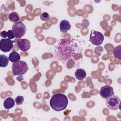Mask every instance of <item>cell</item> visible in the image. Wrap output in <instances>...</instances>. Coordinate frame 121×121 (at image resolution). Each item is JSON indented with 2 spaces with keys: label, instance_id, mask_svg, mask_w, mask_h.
Listing matches in <instances>:
<instances>
[{
  "label": "cell",
  "instance_id": "1",
  "mask_svg": "<svg viewBox=\"0 0 121 121\" xmlns=\"http://www.w3.org/2000/svg\"><path fill=\"white\" fill-rule=\"evenodd\" d=\"M58 45L59 48L57 49V53L59 54V57L61 58L64 53L61 61L65 63L73 56L75 45L72 41L64 39L61 40Z\"/></svg>",
  "mask_w": 121,
  "mask_h": 121
},
{
  "label": "cell",
  "instance_id": "2",
  "mask_svg": "<svg viewBox=\"0 0 121 121\" xmlns=\"http://www.w3.org/2000/svg\"><path fill=\"white\" fill-rule=\"evenodd\" d=\"M68 104L67 97L61 93L53 95L50 101V105L51 108L56 112H60L65 109Z\"/></svg>",
  "mask_w": 121,
  "mask_h": 121
},
{
  "label": "cell",
  "instance_id": "3",
  "mask_svg": "<svg viewBox=\"0 0 121 121\" xmlns=\"http://www.w3.org/2000/svg\"><path fill=\"white\" fill-rule=\"evenodd\" d=\"M12 69L14 75L22 76L27 72L28 69V67L27 64L25 61L18 60L12 63Z\"/></svg>",
  "mask_w": 121,
  "mask_h": 121
},
{
  "label": "cell",
  "instance_id": "4",
  "mask_svg": "<svg viewBox=\"0 0 121 121\" xmlns=\"http://www.w3.org/2000/svg\"><path fill=\"white\" fill-rule=\"evenodd\" d=\"M26 27L24 23L21 22L14 23L12 27V31L16 38L23 37L26 32Z\"/></svg>",
  "mask_w": 121,
  "mask_h": 121
},
{
  "label": "cell",
  "instance_id": "5",
  "mask_svg": "<svg viewBox=\"0 0 121 121\" xmlns=\"http://www.w3.org/2000/svg\"><path fill=\"white\" fill-rule=\"evenodd\" d=\"M104 39V35L101 32L94 30L91 31L89 36V41L93 45H100L103 43Z\"/></svg>",
  "mask_w": 121,
  "mask_h": 121
},
{
  "label": "cell",
  "instance_id": "6",
  "mask_svg": "<svg viewBox=\"0 0 121 121\" xmlns=\"http://www.w3.org/2000/svg\"><path fill=\"white\" fill-rule=\"evenodd\" d=\"M107 106L108 108L112 110H117L120 109V99L115 95H112L108 98L106 101Z\"/></svg>",
  "mask_w": 121,
  "mask_h": 121
},
{
  "label": "cell",
  "instance_id": "7",
  "mask_svg": "<svg viewBox=\"0 0 121 121\" xmlns=\"http://www.w3.org/2000/svg\"><path fill=\"white\" fill-rule=\"evenodd\" d=\"M15 41H11L9 38H2L0 40V49L1 51L7 52L10 51L13 47V43Z\"/></svg>",
  "mask_w": 121,
  "mask_h": 121
},
{
  "label": "cell",
  "instance_id": "8",
  "mask_svg": "<svg viewBox=\"0 0 121 121\" xmlns=\"http://www.w3.org/2000/svg\"><path fill=\"white\" fill-rule=\"evenodd\" d=\"M114 94L113 88L109 85H106L102 86L99 91L100 96L104 98L107 99Z\"/></svg>",
  "mask_w": 121,
  "mask_h": 121
},
{
  "label": "cell",
  "instance_id": "9",
  "mask_svg": "<svg viewBox=\"0 0 121 121\" xmlns=\"http://www.w3.org/2000/svg\"><path fill=\"white\" fill-rule=\"evenodd\" d=\"M17 44L19 49L23 52L28 51L31 47L30 42L26 39H20L17 42Z\"/></svg>",
  "mask_w": 121,
  "mask_h": 121
},
{
  "label": "cell",
  "instance_id": "10",
  "mask_svg": "<svg viewBox=\"0 0 121 121\" xmlns=\"http://www.w3.org/2000/svg\"><path fill=\"white\" fill-rule=\"evenodd\" d=\"M71 28V25L69 22L66 20H62L60 24V29L61 32L65 33Z\"/></svg>",
  "mask_w": 121,
  "mask_h": 121
},
{
  "label": "cell",
  "instance_id": "11",
  "mask_svg": "<svg viewBox=\"0 0 121 121\" xmlns=\"http://www.w3.org/2000/svg\"><path fill=\"white\" fill-rule=\"evenodd\" d=\"M15 103V102L14 100L12 97H9L4 100L3 103V106L6 109L9 110L14 107Z\"/></svg>",
  "mask_w": 121,
  "mask_h": 121
},
{
  "label": "cell",
  "instance_id": "12",
  "mask_svg": "<svg viewBox=\"0 0 121 121\" xmlns=\"http://www.w3.org/2000/svg\"><path fill=\"white\" fill-rule=\"evenodd\" d=\"M86 73L85 70L82 69H78L75 72L76 78L79 80H83L86 78Z\"/></svg>",
  "mask_w": 121,
  "mask_h": 121
},
{
  "label": "cell",
  "instance_id": "13",
  "mask_svg": "<svg viewBox=\"0 0 121 121\" xmlns=\"http://www.w3.org/2000/svg\"><path fill=\"white\" fill-rule=\"evenodd\" d=\"M9 60L12 62H15L20 60V56L17 52L15 51L12 52L9 56Z\"/></svg>",
  "mask_w": 121,
  "mask_h": 121
},
{
  "label": "cell",
  "instance_id": "14",
  "mask_svg": "<svg viewBox=\"0 0 121 121\" xmlns=\"http://www.w3.org/2000/svg\"><path fill=\"white\" fill-rule=\"evenodd\" d=\"M9 58L4 54L0 55V67L2 68L6 67L9 63Z\"/></svg>",
  "mask_w": 121,
  "mask_h": 121
},
{
  "label": "cell",
  "instance_id": "15",
  "mask_svg": "<svg viewBox=\"0 0 121 121\" xmlns=\"http://www.w3.org/2000/svg\"><path fill=\"white\" fill-rule=\"evenodd\" d=\"M9 19L11 22L16 23L20 19V16L16 12H12L9 15Z\"/></svg>",
  "mask_w": 121,
  "mask_h": 121
},
{
  "label": "cell",
  "instance_id": "16",
  "mask_svg": "<svg viewBox=\"0 0 121 121\" xmlns=\"http://www.w3.org/2000/svg\"><path fill=\"white\" fill-rule=\"evenodd\" d=\"M121 45H119L114 48L113 51V54L114 56L116 58H117L118 59H119V60H121Z\"/></svg>",
  "mask_w": 121,
  "mask_h": 121
},
{
  "label": "cell",
  "instance_id": "17",
  "mask_svg": "<svg viewBox=\"0 0 121 121\" xmlns=\"http://www.w3.org/2000/svg\"><path fill=\"white\" fill-rule=\"evenodd\" d=\"M40 18L43 21H46L50 19V16L48 13L43 12L40 15Z\"/></svg>",
  "mask_w": 121,
  "mask_h": 121
},
{
  "label": "cell",
  "instance_id": "18",
  "mask_svg": "<svg viewBox=\"0 0 121 121\" xmlns=\"http://www.w3.org/2000/svg\"><path fill=\"white\" fill-rule=\"evenodd\" d=\"M24 100V97L21 95H18L15 98V102L17 105H21Z\"/></svg>",
  "mask_w": 121,
  "mask_h": 121
},
{
  "label": "cell",
  "instance_id": "19",
  "mask_svg": "<svg viewBox=\"0 0 121 121\" xmlns=\"http://www.w3.org/2000/svg\"><path fill=\"white\" fill-rule=\"evenodd\" d=\"M7 34H8V37L9 39H13L15 37V35L12 30H8V31L7 32Z\"/></svg>",
  "mask_w": 121,
  "mask_h": 121
},
{
  "label": "cell",
  "instance_id": "20",
  "mask_svg": "<svg viewBox=\"0 0 121 121\" xmlns=\"http://www.w3.org/2000/svg\"><path fill=\"white\" fill-rule=\"evenodd\" d=\"M0 36L4 38H6L8 37V34L7 32L6 31H3L0 32Z\"/></svg>",
  "mask_w": 121,
  "mask_h": 121
}]
</instances>
